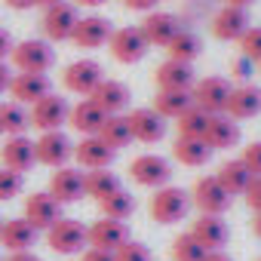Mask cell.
Returning <instances> with one entry per match:
<instances>
[{"label":"cell","instance_id":"cell-10","mask_svg":"<svg viewBox=\"0 0 261 261\" xmlns=\"http://www.w3.org/2000/svg\"><path fill=\"white\" fill-rule=\"evenodd\" d=\"M209 31L215 40L221 43H237L246 31H249V10H240V7H218L212 16H209Z\"/></svg>","mask_w":261,"mask_h":261},{"label":"cell","instance_id":"cell-52","mask_svg":"<svg viewBox=\"0 0 261 261\" xmlns=\"http://www.w3.org/2000/svg\"><path fill=\"white\" fill-rule=\"evenodd\" d=\"M71 4H74V7H89V10H92V7H101V4H108V0H71Z\"/></svg>","mask_w":261,"mask_h":261},{"label":"cell","instance_id":"cell-11","mask_svg":"<svg viewBox=\"0 0 261 261\" xmlns=\"http://www.w3.org/2000/svg\"><path fill=\"white\" fill-rule=\"evenodd\" d=\"M56 203L68 206V203H80L86 197V172L80 166H62L53 172L49 178V191H46Z\"/></svg>","mask_w":261,"mask_h":261},{"label":"cell","instance_id":"cell-28","mask_svg":"<svg viewBox=\"0 0 261 261\" xmlns=\"http://www.w3.org/2000/svg\"><path fill=\"white\" fill-rule=\"evenodd\" d=\"M206 142L212 151H230L240 145V123L227 114H212L209 129H206Z\"/></svg>","mask_w":261,"mask_h":261},{"label":"cell","instance_id":"cell-9","mask_svg":"<svg viewBox=\"0 0 261 261\" xmlns=\"http://www.w3.org/2000/svg\"><path fill=\"white\" fill-rule=\"evenodd\" d=\"M77 7L62 0L56 7H46L43 16H40V31L46 37V43H62V40H71L74 34V25H77Z\"/></svg>","mask_w":261,"mask_h":261},{"label":"cell","instance_id":"cell-27","mask_svg":"<svg viewBox=\"0 0 261 261\" xmlns=\"http://www.w3.org/2000/svg\"><path fill=\"white\" fill-rule=\"evenodd\" d=\"M154 80H157V89H194L197 74H194V65L166 59V62L154 71Z\"/></svg>","mask_w":261,"mask_h":261},{"label":"cell","instance_id":"cell-36","mask_svg":"<svg viewBox=\"0 0 261 261\" xmlns=\"http://www.w3.org/2000/svg\"><path fill=\"white\" fill-rule=\"evenodd\" d=\"M209 120H212V114H206L203 108L191 105V108L175 120V129H178V136H188V139H206Z\"/></svg>","mask_w":261,"mask_h":261},{"label":"cell","instance_id":"cell-15","mask_svg":"<svg viewBox=\"0 0 261 261\" xmlns=\"http://www.w3.org/2000/svg\"><path fill=\"white\" fill-rule=\"evenodd\" d=\"M0 163L7 169L25 175L37 166V151H34V142L28 136H7L4 145H0Z\"/></svg>","mask_w":261,"mask_h":261},{"label":"cell","instance_id":"cell-7","mask_svg":"<svg viewBox=\"0 0 261 261\" xmlns=\"http://www.w3.org/2000/svg\"><path fill=\"white\" fill-rule=\"evenodd\" d=\"M34 151H37V163L40 166H49V169H62L74 160V142L68 133L62 129H53V133H40V139L34 142Z\"/></svg>","mask_w":261,"mask_h":261},{"label":"cell","instance_id":"cell-49","mask_svg":"<svg viewBox=\"0 0 261 261\" xmlns=\"http://www.w3.org/2000/svg\"><path fill=\"white\" fill-rule=\"evenodd\" d=\"M4 261H43L34 249H28V252H10V258H4Z\"/></svg>","mask_w":261,"mask_h":261},{"label":"cell","instance_id":"cell-1","mask_svg":"<svg viewBox=\"0 0 261 261\" xmlns=\"http://www.w3.org/2000/svg\"><path fill=\"white\" fill-rule=\"evenodd\" d=\"M191 212V194L185 188H175V185H166V188H157L154 197H151V218L157 224H178L185 221Z\"/></svg>","mask_w":261,"mask_h":261},{"label":"cell","instance_id":"cell-21","mask_svg":"<svg viewBox=\"0 0 261 261\" xmlns=\"http://www.w3.org/2000/svg\"><path fill=\"white\" fill-rule=\"evenodd\" d=\"M86 240H89V246H95V249L117 252V249L129 240V224L101 215V218H95V221L86 227Z\"/></svg>","mask_w":261,"mask_h":261},{"label":"cell","instance_id":"cell-47","mask_svg":"<svg viewBox=\"0 0 261 261\" xmlns=\"http://www.w3.org/2000/svg\"><path fill=\"white\" fill-rule=\"evenodd\" d=\"M13 37H10V31L7 28H0V62H7L10 59V53H13Z\"/></svg>","mask_w":261,"mask_h":261},{"label":"cell","instance_id":"cell-17","mask_svg":"<svg viewBox=\"0 0 261 261\" xmlns=\"http://www.w3.org/2000/svg\"><path fill=\"white\" fill-rule=\"evenodd\" d=\"M129 126H133V139L142 145H160L166 139V126L169 120H163L154 108H133L129 111Z\"/></svg>","mask_w":261,"mask_h":261},{"label":"cell","instance_id":"cell-48","mask_svg":"<svg viewBox=\"0 0 261 261\" xmlns=\"http://www.w3.org/2000/svg\"><path fill=\"white\" fill-rule=\"evenodd\" d=\"M13 68L7 65V62H0V95H4V92H10V83H13Z\"/></svg>","mask_w":261,"mask_h":261},{"label":"cell","instance_id":"cell-41","mask_svg":"<svg viewBox=\"0 0 261 261\" xmlns=\"http://www.w3.org/2000/svg\"><path fill=\"white\" fill-rule=\"evenodd\" d=\"M237 43H240V56L252 59L255 65L261 62V28H258V25H255V28L249 25V31H246V34H243Z\"/></svg>","mask_w":261,"mask_h":261},{"label":"cell","instance_id":"cell-12","mask_svg":"<svg viewBox=\"0 0 261 261\" xmlns=\"http://www.w3.org/2000/svg\"><path fill=\"white\" fill-rule=\"evenodd\" d=\"M230 89H233V83L224 80V77H203V80L194 83L191 98H194V105L203 108L206 114H224L227 98H230Z\"/></svg>","mask_w":261,"mask_h":261},{"label":"cell","instance_id":"cell-20","mask_svg":"<svg viewBox=\"0 0 261 261\" xmlns=\"http://www.w3.org/2000/svg\"><path fill=\"white\" fill-rule=\"evenodd\" d=\"M111 34H114V25L105 16H80L77 25H74L71 40L80 49H98V46H108Z\"/></svg>","mask_w":261,"mask_h":261},{"label":"cell","instance_id":"cell-14","mask_svg":"<svg viewBox=\"0 0 261 261\" xmlns=\"http://www.w3.org/2000/svg\"><path fill=\"white\" fill-rule=\"evenodd\" d=\"M117 151L101 139V136H83L77 145H74V163L89 172V169H111Z\"/></svg>","mask_w":261,"mask_h":261},{"label":"cell","instance_id":"cell-3","mask_svg":"<svg viewBox=\"0 0 261 261\" xmlns=\"http://www.w3.org/2000/svg\"><path fill=\"white\" fill-rule=\"evenodd\" d=\"M188 194H191V206H197L200 215H224L230 209V200H233L215 175H200Z\"/></svg>","mask_w":261,"mask_h":261},{"label":"cell","instance_id":"cell-42","mask_svg":"<svg viewBox=\"0 0 261 261\" xmlns=\"http://www.w3.org/2000/svg\"><path fill=\"white\" fill-rule=\"evenodd\" d=\"M240 163H243L252 175H261V142H249V145L240 151Z\"/></svg>","mask_w":261,"mask_h":261},{"label":"cell","instance_id":"cell-31","mask_svg":"<svg viewBox=\"0 0 261 261\" xmlns=\"http://www.w3.org/2000/svg\"><path fill=\"white\" fill-rule=\"evenodd\" d=\"M166 56L169 59H175V62H194V59H200L203 56V40H200V34L197 31H191V28H181L172 40H169V46H166Z\"/></svg>","mask_w":261,"mask_h":261},{"label":"cell","instance_id":"cell-33","mask_svg":"<svg viewBox=\"0 0 261 261\" xmlns=\"http://www.w3.org/2000/svg\"><path fill=\"white\" fill-rule=\"evenodd\" d=\"M114 151L120 148H129L136 139H133V126H129V114H108L105 126H101V133H98Z\"/></svg>","mask_w":261,"mask_h":261},{"label":"cell","instance_id":"cell-29","mask_svg":"<svg viewBox=\"0 0 261 261\" xmlns=\"http://www.w3.org/2000/svg\"><path fill=\"white\" fill-rule=\"evenodd\" d=\"M212 148H209V142L206 139H188V136H178L175 142H172V157H175V163H181V166H188V169H197V166H206L209 160H212Z\"/></svg>","mask_w":261,"mask_h":261},{"label":"cell","instance_id":"cell-5","mask_svg":"<svg viewBox=\"0 0 261 261\" xmlns=\"http://www.w3.org/2000/svg\"><path fill=\"white\" fill-rule=\"evenodd\" d=\"M101 80H105V68L95 59H77V62L65 65V71H62V86L83 98H89Z\"/></svg>","mask_w":261,"mask_h":261},{"label":"cell","instance_id":"cell-59","mask_svg":"<svg viewBox=\"0 0 261 261\" xmlns=\"http://www.w3.org/2000/svg\"><path fill=\"white\" fill-rule=\"evenodd\" d=\"M0 261H4V258H0Z\"/></svg>","mask_w":261,"mask_h":261},{"label":"cell","instance_id":"cell-43","mask_svg":"<svg viewBox=\"0 0 261 261\" xmlns=\"http://www.w3.org/2000/svg\"><path fill=\"white\" fill-rule=\"evenodd\" d=\"M252 74H255V62H252V59L240 56V59L230 62V77H233L237 83H252Z\"/></svg>","mask_w":261,"mask_h":261},{"label":"cell","instance_id":"cell-35","mask_svg":"<svg viewBox=\"0 0 261 261\" xmlns=\"http://www.w3.org/2000/svg\"><path fill=\"white\" fill-rule=\"evenodd\" d=\"M120 188H123V185H120L117 172H111V169H89V172H86V197H92L95 203L108 200V197L117 194Z\"/></svg>","mask_w":261,"mask_h":261},{"label":"cell","instance_id":"cell-51","mask_svg":"<svg viewBox=\"0 0 261 261\" xmlns=\"http://www.w3.org/2000/svg\"><path fill=\"white\" fill-rule=\"evenodd\" d=\"M203 261H233V258L221 249V252H206V258H203Z\"/></svg>","mask_w":261,"mask_h":261},{"label":"cell","instance_id":"cell-60","mask_svg":"<svg viewBox=\"0 0 261 261\" xmlns=\"http://www.w3.org/2000/svg\"><path fill=\"white\" fill-rule=\"evenodd\" d=\"M258 261H261V258H258Z\"/></svg>","mask_w":261,"mask_h":261},{"label":"cell","instance_id":"cell-13","mask_svg":"<svg viewBox=\"0 0 261 261\" xmlns=\"http://www.w3.org/2000/svg\"><path fill=\"white\" fill-rule=\"evenodd\" d=\"M28 111H31V126L40 129V133H53V129H62V126L68 123V114H71L68 101H65L62 95H56V92L43 95V98L34 101Z\"/></svg>","mask_w":261,"mask_h":261},{"label":"cell","instance_id":"cell-4","mask_svg":"<svg viewBox=\"0 0 261 261\" xmlns=\"http://www.w3.org/2000/svg\"><path fill=\"white\" fill-rule=\"evenodd\" d=\"M129 178L142 188H166L169 178H172V163L163 157V154H139L129 163Z\"/></svg>","mask_w":261,"mask_h":261},{"label":"cell","instance_id":"cell-38","mask_svg":"<svg viewBox=\"0 0 261 261\" xmlns=\"http://www.w3.org/2000/svg\"><path fill=\"white\" fill-rule=\"evenodd\" d=\"M169 258L172 261H203L206 258V249L191 237V230H185V233H178L169 243Z\"/></svg>","mask_w":261,"mask_h":261},{"label":"cell","instance_id":"cell-44","mask_svg":"<svg viewBox=\"0 0 261 261\" xmlns=\"http://www.w3.org/2000/svg\"><path fill=\"white\" fill-rule=\"evenodd\" d=\"M246 203H249V209L252 212H261V175H255L252 181H249V188H246Z\"/></svg>","mask_w":261,"mask_h":261},{"label":"cell","instance_id":"cell-16","mask_svg":"<svg viewBox=\"0 0 261 261\" xmlns=\"http://www.w3.org/2000/svg\"><path fill=\"white\" fill-rule=\"evenodd\" d=\"M185 25H181V19L175 16V13H163V10H154V13H145V19H142V25H139V31L145 34V40H148V46H169V40L181 31Z\"/></svg>","mask_w":261,"mask_h":261},{"label":"cell","instance_id":"cell-24","mask_svg":"<svg viewBox=\"0 0 261 261\" xmlns=\"http://www.w3.org/2000/svg\"><path fill=\"white\" fill-rule=\"evenodd\" d=\"M37 233L40 230H34L25 218H4V224H0V246L7 252H28L34 249Z\"/></svg>","mask_w":261,"mask_h":261},{"label":"cell","instance_id":"cell-25","mask_svg":"<svg viewBox=\"0 0 261 261\" xmlns=\"http://www.w3.org/2000/svg\"><path fill=\"white\" fill-rule=\"evenodd\" d=\"M49 77L46 74H13V83H10V95L13 101L31 108L34 101H40L43 95H49Z\"/></svg>","mask_w":261,"mask_h":261},{"label":"cell","instance_id":"cell-26","mask_svg":"<svg viewBox=\"0 0 261 261\" xmlns=\"http://www.w3.org/2000/svg\"><path fill=\"white\" fill-rule=\"evenodd\" d=\"M105 120H108V114L95 101H89V98L77 101L71 108V114H68V126L74 129V133H80V136H98Z\"/></svg>","mask_w":261,"mask_h":261},{"label":"cell","instance_id":"cell-22","mask_svg":"<svg viewBox=\"0 0 261 261\" xmlns=\"http://www.w3.org/2000/svg\"><path fill=\"white\" fill-rule=\"evenodd\" d=\"M224 114L233 117L237 123L258 117L261 114V86H255V83H237L230 89V98H227Z\"/></svg>","mask_w":261,"mask_h":261},{"label":"cell","instance_id":"cell-19","mask_svg":"<svg viewBox=\"0 0 261 261\" xmlns=\"http://www.w3.org/2000/svg\"><path fill=\"white\" fill-rule=\"evenodd\" d=\"M191 237L206 252H221L230 240V227L221 215H197V221H191Z\"/></svg>","mask_w":261,"mask_h":261},{"label":"cell","instance_id":"cell-56","mask_svg":"<svg viewBox=\"0 0 261 261\" xmlns=\"http://www.w3.org/2000/svg\"><path fill=\"white\" fill-rule=\"evenodd\" d=\"M0 136H4V129H0Z\"/></svg>","mask_w":261,"mask_h":261},{"label":"cell","instance_id":"cell-39","mask_svg":"<svg viewBox=\"0 0 261 261\" xmlns=\"http://www.w3.org/2000/svg\"><path fill=\"white\" fill-rule=\"evenodd\" d=\"M22 185H25V175L7 169V166H0V203H10L13 197L22 194Z\"/></svg>","mask_w":261,"mask_h":261},{"label":"cell","instance_id":"cell-57","mask_svg":"<svg viewBox=\"0 0 261 261\" xmlns=\"http://www.w3.org/2000/svg\"><path fill=\"white\" fill-rule=\"evenodd\" d=\"M0 224H4V218H0Z\"/></svg>","mask_w":261,"mask_h":261},{"label":"cell","instance_id":"cell-54","mask_svg":"<svg viewBox=\"0 0 261 261\" xmlns=\"http://www.w3.org/2000/svg\"><path fill=\"white\" fill-rule=\"evenodd\" d=\"M252 230H255V237L261 240V212H255V218H252Z\"/></svg>","mask_w":261,"mask_h":261},{"label":"cell","instance_id":"cell-37","mask_svg":"<svg viewBox=\"0 0 261 261\" xmlns=\"http://www.w3.org/2000/svg\"><path fill=\"white\" fill-rule=\"evenodd\" d=\"M98 209H101V215L105 218H114V221H129L133 218V212H136V197L129 194V191H117V194H111L108 200H101L98 203Z\"/></svg>","mask_w":261,"mask_h":261},{"label":"cell","instance_id":"cell-23","mask_svg":"<svg viewBox=\"0 0 261 261\" xmlns=\"http://www.w3.org/2000/svg\"><path fill=\"white\" fill-rule=\"evenodd\" d=\"M89 101H95L105 114H126L129 101H133V92H129L126 83H120V80H108V77H105V80L95 86V92L89 95Z\"/></svg>","mask_w":261,"mask_h":261},{"label":"cell","instance_id":"cell-53","mask_svg":"<svg viewBox=\"0 0 261 261\" xmlns=\"http://www.w3.org/2000/svg\"><path fill=\"white\" fill-rule=\"evenodd\" d=\"M255 0H224V7H240V10H249Z\"/></svg>","mask_w":261,"mask_h":261},{"label":"cell","instance_id":"cell-30","mask_svg":"<svg viewBox=\"0 0 261 261\" xmlns=\"http://www.w3.org/2000/svg\"><path fill=\"white\" fill-rule=\"evenodd\" d=\"M191 105H194L191 89H157V95H154V105H151V108H154L163 120H178Z\"/></svg>","mask_w":261,"mask_h":261},{"label":"cell","instance_id":"cell-32","mask_svg":"<svg viewBox=\"0 0 261 261\" xmlns=\"http://www.w3.org/2000/svg\"><path fill=\"white\" fill-rule=\"evenodd\" d=\"M215 178L221 181V188H224L230 197H240V194H246V188H249V181H252L255 175H252L240 160H227V163L218 166Z\"/></svg>","mask_w":261,"mask_h":261},{"label":"cell","instance_id":"cell-46","mask_svg":"<svg viewBox=\"0 0 261 261\" xmlns=\"http://www.w3.org/2000/svg\"><path fill=\"white\" fill-rule=\"evenodd\" d=\"M157 4H160V0H123V7L133 10V13H154Z\"/></svg>","mask_w":261,"mask_h":261},{"label":"cell","instance_id":"cell-18","mask_svg":"<svg viewBox=\"0 0 261 261\" xmlns=\"http://www.w3.org/2000/svg\"><path fill=\"white\" fill-rule=\"evenodd\" d=\"M22 218L34 227V230H49L59 218H62V203H56L46 191H37V194H28L25 197V209H22Z\"/></svg>","mask_w":261,"mask_h":261},{"label":"cell","instance_id":"cell-2","mask_svg":"<svg viewBox=\"0 0 261 261\" xmlns=\"http://www.w3.org/2000/svg\"><path fill=\"white\" fill-rule=\"evenodd\" d=\"M16 74H46L56 65V49L46 40H22L10 53Z\"/></svg>","mask_w":261,"mask_h":261},{"label":"cell","instance_id":"cell-50","mask_svg":"<svg viewBox=\"0 0 261 261\" xmlns=\"http://www.w3.org/2000/svg\"><path fill=\"white\" fill-rule=\"evenodd\" d=\"M4 4H7L10 10H31V7H37L34 0H4Z\"/></svg>","mask_w":261,"mask_h":261},{"label":"cell","instance_id":"cell-55","mask_svg":"<svg viewBox=\"0 0 261 261\" xmlns=\"http://www.w3.org/2000/svg\"><path fill=\"white\" fill-rule=\"evenodd\" d=\"M34 4H37V7H43V10H46V7H56V4H62V0H34Z\"/></svg>","mask_w":261,"mask_h":261},{"label":"cell","instance_id":"cell-8","mask_svg":"<svg viewBox=\"0 0 261 261\" xmlns=\"http://www.w3.org/2000/svg\"><path fill=\"white\" fill-rule=\"evenodd\" d=\"M108 53L120 65H136V62H142L148 56V40L139 31V25L136 28L133 25H129V28H114V34L108 40Z\"/></svg>","mask_w":261,"mask_h":261},{"label":"cell","instance_id":"cell-6","mask_svg":"<svg viewBox=\"0 0 261 261\" xmlns=\"http://www.w3.org/2000/svg\"><path fill=\"white\" fill-rule=\"evenodd\" d=\"M46 243H49V249L59 252V255H80V252L89 246V240H86V224L77 221V218H65V215H62V218L46 230Z\"/></svg>","mask_w":261,"mask_h":261},{"label":"cell","instance_id":"cell-58","mask_svg":"<svg viewBox=\"0 0 261 261\" xmlns=\"http://www.w3.org/2000/svg\"><path fill=\"white\" fill-rule=\"evenodd\" d=\"M258 68H261V62H258Z\"/></svg>","mask_w":261,"mask_h":261},{"label":"cell","instance_id":"cell-40","mask_svg":"<svg viewBox=\"0 0 261 261\" xmlns=\"http://www.w3.org/2000/svg\"><path fill=\"white\" fill-rule=\"evenodd\" d=\"M114 261H154V252L145 243H139V240H126L114 252Z\"/></svg>","mask_w":261,"mask_h":261},{"label":"cell","instance_id":"cell-45","mask_svg":"<svg viewBox=\"0 0 261 261\" xmlns=\"http://www.w3.org/2000/svg\"><path fill=\"white\" fill-rule=\"evenodd\" d=\"M80 261H114V252L108 249H95V246H86L80 252Z\"/></svg>","mask_w":261,"mask_h":261},{"label":"cell","instance_id":"cell-34","mask_svg":"<svg viewBox=\"0 0 261 261\" xmlns=\"http://www.w3.org/2000/svg\"><path fill=\"white\" fill-rule=\"evenodd\" d=\"M31 126V111L19 101H4L0 105V129H4V136H25Z\"/></svg>","mask_w":261,"mask_h":261}]
</instances>
